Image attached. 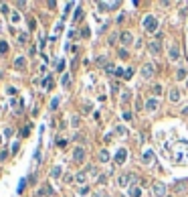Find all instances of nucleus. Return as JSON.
Listing matches in <instances>:
<instances>
[{"mask_svg":"<svg viewBox=\"0 0 188 197\" xmlns=\"http://www.w3.org/2000/svg\"><path fill=\"white\" fill-rule=\"evenodd\" d=\"M144 29L148 33H156V31H158V21H156V16H152V14L146 16L144 18Z\"/></svg>","mask_w":188,"mask_h":197,"instance_id":"1","label":"nucleus"},{"mask_svg":"<svg viewBox=\"0 0 188 197\" xmlns=\"http://www.w3.org/2000/svg\"><path fill=\"white\" fill-rule=\"evenodd\" d=\"M154 75H156L154 63H144L142 65V77H154Z\"/></svg>","mask_w":188,"mask_h":197,"instance_id":"2","label":"nucleus"},{"mask_svg":"<svg viewBox=\"0 0 188 197\" xmlns=\"http://www.w3.org/2000/svg\"><path fill=\"white\" fill-rule=\"evenodd\" d=\"M130 181H133V175L132 173H123V175H120V179H117V185L122 187V189H125V187L130 185Z\"/></svg>","mask_w":188,"mask_h":197,"instance_id":"3","label":"nucleus"},{"mask_svg":"<svg viewBox=\"0 0 188 197\" xmlns=\"http://www.w3.org/2000/svg\"><path fill=\"white\" fill-rule=\"evenodd\" d=\"M73 161L75 162L85 161V148H83V146H75V151H73Z\"/></svg>","mask_w":188,"mask_h":197,"instance_id":"4","label":"nucleus"},{"mask_svg":"<svg viewBox=\"0 0 188 197\" xmlns=\"http://www.w3.org/2000/svg\"><path fill=\"white\" fill-rule=\"evenodd\" d=\"M148 51H150L152 55H160V53H162V45H160V41H150V43H148Z\"/></svg>","mask_w":188,"mask_h":197,"instance_id":"5","label":"nucleus"},{"mask_svg":"<svg viewBox=\"0 0 188 197\" xmlns=\"http://www.w3.org/2000/svg\"><path fill=\"white\" fill-rule=\"evenodd\" d=\"M158 106H160V102H158L156 98H148V100H146V110H148V112H156Z\"/></svg>","mask_w":188,"mask_h":197,"instance_id":"6","label":"nucleus"},{"mask_svg":"<svg viewBox=\"0 0 188 197\" xmlns=\"http://www.w3.org/2000/svg\"><path fill=\"white\" fill-rule=\"evenodd\" d=\"M120 41H122L123 45H132V41H133V35L130 33V31H123L122 35H120Z\"/></svg>","mask_w":188,"mask_h":197,"instance_id":"7","label":"nucleus"},{"mask_svg":"<svg viewBox=\"0 0 188 197\" xmlns=\"http://www.w3.org/2000/svg\"><path fill=\"white\" fill-rule=\"evenodd\" d=\"M154 195L156 197H166V187L162 183H154Z\"/></svg>","mask_w":188,"mask_h":197,"instance_id":"8","label":"nucleus"},{"mask_svg":"<svg viewBox=\"0 0 188 197\" xmlns=\"http://www.w3.org/2000/svg\"><path fill=\"white\" fill-rule=\"evenodd\" d=\"M125 154H128V151H125V148H120L117 154H115V162H117V165H123V162H125Z\"/></svg>","mask_w":188,"mask_h":197,"instance_id":"9","label":"nucleus"},{"mask_svg":"<svg viewBox=\"0 0 188 197\" xmlns=\"http://www.w3.org/2000/svg\"><path fill=\"white\" fill-rule=\"evenodd\" d=\"M168 55H170V61H178L180 59V51H178V47H170V51H168Z\"/></svg>","mask_w":188,"mask_h":197,"instance_id":"10","label":"nucleus"},{"mask_svg":"<svg viewBox=\"0 0 188 197\" xmlns=\"http://www.w3.org/2000/svg\"><path fill=\"white\" fill-rule=\"evenodd\" d=\"M26 67V59L24 57H16L14 59V69H24Z\"/></svg>","mask_w":188,"mask_h":197,"instance_id":"11","label":"nucleus"},{"mask_svg":"<svg viewBox=\"0 0 188 197\" xmlns=\"http://www.w3.org/2000/svg\"><path fill=\"white\" fill-rule=\"evenodd\" d=\"M142 162H144V165H150V162H154V152H152V151H146V152H144V159H142Z\"/></svg>","mask_w":188,"mask_h":197,"instance_id":"12","label":"nucleus"},{"mask_svg":"<svg viewBox=\"0 0 188 197\" xmlns=\"http://www.w3.org/2000/svg\"><path fill=\"white\" fill-rule=\"evenodd\" d=\"M97 6H99L101 10H107V8H115V6H117V2H99Z\"/></svg>","mask_w":188,"mask_h":197,"instance_id":"13","label":"nucleus"},{"mask_svg":"<svg viewBox=\"0 0 188 197\" xmlns=\"http://www.w3.org/2000/svg\"><path fill=\"white\" fill-rule=\"evenodd\" d=\"M180 100V90H170V102H178Z\"/></svg>","mask_w":188,"mask_h":197,"instance_id":"14","label":"nucleus"},{"mask_svg":"<svg viewBox=\"0 0 188 197\" xmlns=\"http://www.w3.org/2000/svg\"><path fill=\"white\" fill-rule=\"evenodd\" d=\"M51 193H53V189L47 185V187H43V189H41V191L36 193V197H47V195H51Z\"/></svg>","mask_w":188,"mask_h":197,"instance_id":"15","label":"nucleus"},{"mask_svg":"<svg viewBox=\"0 0 188 197\" xmlns=\"http://www.w3.org/2000/svg\"><path fill=\"white\" fill-rule=\"evenodd\" d=\"M176 79H188V71L186 69H176Z\"/></svg>","mask_w":188,"mask_h":197,"instance_id":"16","label":"nucleus"},{"mask_svg":"<svg viewBox=\"0 0 188 197\" xmlns=\"http://www.w3.org/2000/svg\"><path fill=\"white\" fill-rule=\"evenodd\" d=\"M128 193H130V197H140L142 195V191H140V189H138V187H130V191H128Z\"/></svg>","mask_w":188,"mask_h":197,"instance_id":"17","label":"nucleus"},{"mask_svg":"<svg viewBox=\"0 0 188 197\" xmlns=\"http://www.w3.org/2000/svg\"><path fill=\"white\" fill-rule=\"evenodd\" d=\"M132 100V93H130V90H123V93H122V102L123 104H128Z\"/></svg>","mask_w":188,"mask_h":197,"instance_id":"18","label":"nucleus"},{"mask_svg":"<svg viewBox=\"0 0 188 197\" xmlns=\"http://www.w3.org/2000/svg\"><path fill=\"white\" fill-rule=\"evenodd\" d=\"M99 161H101V162H107V161H109V152L105 151V148L99 152Z\"/></svg>","mask_w":188,"mask_h":197,"instance_id":"19","label":"nucleus"},{"mask_svg":"<svg viewBox=\"0 0 188 197\" xmlns=\"http://www.w3.org/2000/svg\"><path fill=\"white\" fill-rule=\"evenodd\" d=\"M75 181L83 185V183H85V171H81V173H77V175H75Z\"/></svg>","mask_w":188,"mask_h":197,"instance_id":"20","label":"nucleus"},{"mask_svg":"<svg viewBox=\"0 0 188 197\" xmlns=\"http://www.w3.org/2000/svg\"><path fill=\"white\" fill-rule=\"evenodd\" d=\"M51 175H53V179H59V177H61V167H53Z\"/></svg>","mask_w":188,"mask_h":197,"instance_id":"21","label":"nucleus"},{"mask_svg":"<svg viewBox=\"0 0 188 197\" xmlns=\"http://www.w3.org/2000/svg\"><path fill=\"white\" fill-rule=\"evenodd\" d=\"M10 21H12V23H14V24H16V23H18V21H20V14H18V12H16V10H12V14H10Z\"/></svg>","mask_w":188,"mask_h":197,"instance_id":"22","label":"nucleus"},{"mask_svg":"<svg viewBox=\"0 0 188 197\" xmlns=\"http://www.w3.org/2000/svg\"><path fill=\"white\" fill-rule=\"evenodd\" d=\"M152 92H154V93H156V96H160V93L164 92V90H162V85H160V83H156L154 87H152Z\"/></svg>","mask_w":188,"mask_h":197,"instance_id":"23","label":"nucleus"},{"mask_svg":"<svg viewBox=\"0 0 188 197\" xmlns=\"http://www.w3.org/2000/svg\"><path fill=\"white\" fill-rule=\"evenodd\" d=\"M79 122H81V118H79V116H73V118H71V126H73V128H77Z\"/></svg>","mask_w":188,"mask_h":197,"instance_id":"24","label":"nucleus"},{"mask_svg":"<svg viewBox=\"0 0 188 197\" xmlns=\"http://www.w3.org/2000/svg\"><path fill=\"white\" fill-rule=\"evenodd\" d=\"M18 41H20L22 45H24V43L28 41V35H26V33H20V35H18Z\"/></svg>","mask_w":188,"mask_h":197,"instance_id":"25","label":"nucleus"},{"mask_svg":"<svg viewBox=\"0 0 188 197\" xmlns=\"http://www.w3.org/2000/svg\"><path fill=\"white\" fill-rule=\"evenodd\" d=\"M79 195H89V187H87V185H83L81 189H79Z\"/></svg>","mask_w":188,"mask_h":197,"instance_id":"26","label":"nucleus"},{"mask_svg":"<svg viewBox=\"0 0 188 197\" xmlns=\"http://www.w3.org/2000/svg\"><path fill=\"white\" fill-rule=\"evenodd\" d=\"M105 73H115V67H113L111 63H107V65H105Z\"/></svg>","mask_w":188,"mask_h":197,"instance_id":"27","label":"nucleus"},{"mask_svg":"<svg viewBox=\"0 0 188 197\" xmlns=\"http://www.w3.org/2000/svg\"><path fill=\"white\" fill-rule=\"evenodd\" d=\"M117 55H120L122 59H128V51H125V49H120V51H117Z\"/></svg>","mask_w":188,"mask_h":197,"instance_id":"28","label":"nucleus"},{"mask_svg":"<svg viewBox=\"0 0 188 197\" xmlns=\"http://www.w3.org/2000/svg\"><path fill=\"white\" fill-rule=\"evenodd\" d=\"M61 83H63V85H69V83H71V77H69V75H63V81H61Z\"/></svg>","mask_w":188,"mask_h":197,"instance_id":"29","label":"nucleus"},{"mask_svg":"<svg viewBox=\"0 0 188 197\" xmlns=\"http://www.w3.org/2000/svg\"><path fill=\"white\" fill-rule=\"evenodd\" d=\"M59 102H61V100H59V98H55V100L51 102V110H57V106H59Z\"/></svg>","mask_w":188,"mask_h":197,"instance_id":"30","label":"nucleus"},{"mask_svg":"<svg viewBox=\"0 0 188 197\" xmlns=\"http://www.w3.org/2000/svg\"><path fill=\"white\" fill-rule=\"evenodd\" d=\"M132 75H133V71H132V69H125V73H123V79H130Z\"/></svg>","mask_w":188,"mask_h":197,"instance_id":"31","label":"nucleus"},{"mask_svg":"<svg viewBox=\"0 0 188 197\" xmlns=\"http://www.w3.org/2000/svg\"><path fill=\"white\" fill-rule=\"evenodd\" d=\"M123 120L130 122V120H132V112H123Z\"/></svg>","mask_w":188,"mask_h":197,"instance_id":"32","label":"nucleus"},{"mask_svg":"<svg viewBox=\"0 0 188 197\" xmlns=\"http://www.w3.org/2000/svg\"><path fill=\"white\" fill-rule=\"evenodd\" d=\"M8 51V45L6 43H0V53H6Z\"/></svg>","mask_w":188,"mask_h":197,"instance_id":"33","label":"nucleus"},{"mask_svg":"<svg viewBox=\"0 0 188 197\" xmlns=\"http://www.w3.org/2000/svg\"><path fill=\"white\" fill-rule=\"evenodd\" d=\"M24 183H26V181H24V179H22L20 183H18V193H22V191H24Z\"/></svg>","mask_w":188,"mask_h":197,"instance_id":"34","label":"nucleus"},{"mask_svg":"<svg viewBox=\"0 0 188 197\" xmlns=\"http://www.w3.org/2000/svg\"><path fill=\"white\" fill-rule=\"evenodd\" d=\"M57 144H59V146H65L67 140H65V138H57Z\"/></svg>","mask_w":188,"mask_h":197,"instance_id":"35","label":"nucleus"},{"mask_svg":"<svg viewBox=\"0 0 188 197\" xmlns=\"http://www.w3.org/2000/svg\"><path fill=\"white\" fill-rule=\"evenodd\" d=\"M105 59H107V57H103V55H101V57L97 59V63H99V65H107V63H105Z\"/></svg>","mask_w":188,"mask_h":197,"instance_id":"36","label":"nucleus"},{"mask_svg":"<svg viewBox=\"0 0 188 197\" xmlns=\"http://www.w3.org/2000/svg\"><path fill=\"white\" fill-rule=\"evenodd\" d=\"M81 14H83V12H81V8H77V10H75V21H79V18H81Z\"/></svg>","mask_w":188,"mask_h":197,"instance_id":"37","label":"nucleus"},{"mask_svg":"<svg viewBox=\"0 0 188 197\" xmlns=\"http://www.w3.org/2000/svg\"><path fill=\"white\" fill-rule=\"evenodd\" d=\"M115 132H117V134H125V128H122V126H117V128H115Z\"/></svg>","mask_w":188,"mask_h":197,"instance_id":"38","label":"nucleus"},{"mask_svg":"<svg viewBox=\"0 0 188 197\" xmlns=\"http://www.w3.org/2000/svg\"><path fill=\"white\" fill-rule=\"evenodd\" d=\"M0 8H2V12H4V14H8V12H10V10H8V6H6V4H2Z\"/></svg>","mask_w":188,"mask_h":197,"instance_id":"39","label":"nucleus"},{"mask_svg":"<svg viewBox=\"0 0 188 197\" xmlns=\"http://www.w3.org/2000/svg\"><path fill=\"white\" fill-rule=\"evenodd\" d=\"M123 73H125V71H122V69H115V75H117V77H123Z\"/></svg>","mask_w":188,"mask_h":197,"instance_id":"40","label":"nucleus"},{"mask_svg":"<svg viewBox=\"0 0 188 197\" xmlns=\"http://www.w3.org/2000/svg\"><path fill=\"white\" fill-rule=\"evenodd\" d=\"M0 144H2V138H0Z\"/></svg>","mask_w":188,"mask_h":197,"instance_id":"41","label":"nucleus"},{"mask_svg":"<svg viewBox=\"0 0 188 197\" xmlns=\"http://www.w3.org/2000/svg\"><path fill=\"white\" fill-rule=\"evenodd\" d=\"M166 197H172V195H166Z\"/></svg>","mask_w":188,"mask_h":197,"instance_id":"42","label":"nucleus"},{"mask_svg":"<svg viewBox=\"0 0 188 197\" xmlns=\"http://www.w3.org/2000/svg\"><path fill=\"white\" fill-rule=\"evenodd\" d=\"M186 81H188V79H186Z\"/></svg>","mask_w":188,"mask_h":197,"instance_id":"43","label":"nucleus"}]
</instances>
